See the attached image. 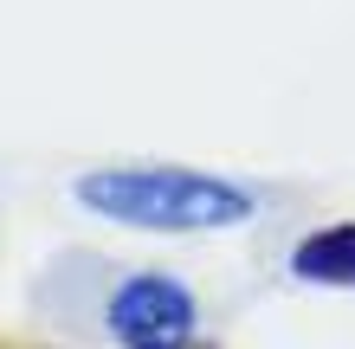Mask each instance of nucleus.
<instances>
[{"label":"nucleus","mask_w":355,"mask_h":349,"mask_svg":"<svg viewBox=\"0 0 355 349\" xmlns=\"http://www.w3.org/2000/svg\"><path fill=\"white\" fill-rule=\"evenodd\" d=\"M78 201L97 214L123 220V227H149V233H200V227H239L252 214V201L226 181L187 175V169H110L85 175Z\"/></svg>","instance_id":"obj_1"},{"label":"nucleus","mask_w":355,"mask_h":349,"mask_svg":"<svg viewBox=\"0 0 355 349\" xmlns=\"http://www.w3.org/2000/svg\"><path fill=\"white\" fill-rule=\"evenodd\" d=\"M291 272L310 278V284H355V227L310 233L297 253H291Z\"/></svg>","instance_id":"obj_3"},{"label":"nucleus","mask_w":355,"mask_h":349,"mask_svg":"<svg viewBox=\"0 0 355 349\" xmlns=\"http://www.w3.org/2000/svg\"><path fill=\"white\" fill-rule=\"evenodd\" d=\"M110 330L130 349H181L194 330V298L175 278H130L110 298Z\"/></svg>","instance_id":"obj_2"}]
</instances>
